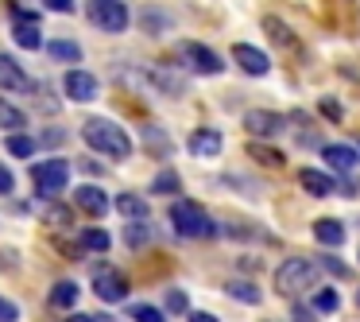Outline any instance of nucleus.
I'll list each match as a JSON object with an SVG mask.
<instances>
[{
	"instance_id": "obj_36",
	"label": "nucleus",
	"mask_w": 360,
	"mask_h": 322,
	"mask_svg": "<svg viewBox=\"0 0 360 322\" xmlns=\"http://www.w3.org/2000/svg\"><path fill=\"white\" fill-rule=\"evenodd\" d=\"M314 264H326L333 275H349V268H345V260H333V256H321V260H314Z\"/></svg>"
},
{
	"instance_id": "obj_3",
	"label": "nucleus",
	"mask_w": 360,
	"mask_h": 322,
	"mask_svg": "<svg viewBox=\"0 0 360 322\" xmlns=\"http://www.w3.org/2000/svg\"><path fill=\"white\" fill-rule=\"evenodd\" d=\"M171 225L182 241H205V237H217V221L202 210L198 202H179L171 210Z\"/></svg>"
},
{
	"instance_id": "obj_8",
	"label": "nucleus",
	"mask_w": 360,
	"mask_h": 322,
	"mask_svg": "<svg viewBox=\"0 0 360 322\" xmlns=\"http://www.w3.org/2000/svg\"><path fill=\"white\" fill-rule=\"evenodd\" d=\"M63 94L70 97V101L86 105V101H94V97H97V78L89 70H70L63 78Z\"/></svg>"
},
{
	"instance_id": "obj_28",
	"label": "nucleus",
	"mask_w": 360,
	"mask_h": 322,
	"mask_svg": "<svg viewBox=\"0 0 360 322\" xmlns=\"http://www.w3.org/2000/svg\"><path fill=\"white\" fill-rule=\"evenodd\" d=\"M124 311L132 314L136 322H167V314L159 311V306H148V303H128Z\"/></svg>"
},
{
	"instance_id": "obj_20",
	"label": "nucleus",
	"mask_w": 360,
	"mask_h": 322,
	"mask_svg": "<svg viewBox=\"0 0 360 322\" xmlns=\"http://www.w3.org/2000/svg\"><path fill=\"white\" fill-rule=\"evenodd\" d=\"M74 303H78V283L58 280L55 287H51V306H55V311H70Z\"/></svg>"
},
{
	"instance_id": "obj_42",
	"label": "nucleus",
	"mask_w": 360,
	"mask_h": 322,
	"mask_svg": "<svg viewBox=\"0 0 360 322\" xmlns=\"http://www.w3.org/2000/svg\"><path fill=\"white\" fill-rule=\"evenodd\" d=\"M78 167H82V171H86V175H94V171H101V163H94V159H82V163H78Z\"/></svg>"
},
{
	"instance_id": "obj_7",
	"label": "nucleus",
	"mask_w": 360,
	"mask_h": 322,
	"mask_svg": "<svg viewBox=\"0 0 360 322\" xmlns=\"http://www.w3.org/2000/svg\"><path fill=\"white\" fill-rule=\"evenodd\" d=\"M179 58H182V66H190L194 74H221V66H225L217 51H210L205 43H194V39L179 47Z\"/></svg>"
},
{
	"instance_id": "obj_27",
	"label": "nucleus",
	"mask_w": 360,
	"mask_h": 322,
	"mask_svg": "<svg viewBox=\"0 0 360 322\" xmlns=\"http://www.w3.org/2000/svg\"><path fill=\"white\" fill-rule=\"evenodd\" d=\"M248 156H252V159H259L264 167H283V151L267 148V144H248Z\"/></svg>"
},
{
	"instance_id": "obj_33",
	"label": "nucleus",
	"mask_w": 360,
	"mask_h": 322,
	"mask_svg": "<svg viewBox=\"0 0 360 322\" xmlns=\"http://www.w3.org/2000/svg\"><path fill=\"white\" fill-rule=\"evenodd\" d=\"M20 318V306L12 299H0V322H16Z\"/></svg>"
},
{
	"instance_id": "obj_29",
	"label": "nucleus",
	"mask_w": 360,
	"mask_h": 322,
	"mask_svg": "<svg viewBox=\"0 0 360 322\" xmlns=\"http://www.w3.org/2000/svg\"><path fill=\"white\" fill-rule=\"evenodd\" d=\"M151 187H155V194H179V175H174V171H159L155 179H151Z\"/></svg>"
},
{
	"instance_id": "obj_32",
	"label": "nucleus",
	"mask_w": 360,
	"mask_h": 322,
	"mask_svg": "<svg viewBox=\"0 0 360 322\" xmlns=\"http://www.w3.org/2000/svg\"><path fill=\"white\" fill-rule=\"evenodd\" d=\"M186 303H190V299L182 295V291H171V295H167V311H171V314H182V311H186Z\"/></svg>"
},
{
	"instance_id": "obj_43",
	"label": "nucleus",
	"mask_w": 360,
	"mask_h": 322,
	"mask_svg": "<svg viewBox=\"0 0 360 322\" xmlns=\"http://www.w3.org/2000/svg\"><path fill=\"white\" fill-rule=\"evenodd\" d=\"M356 299H360V295H356Z\"/></svg>"
},
{
	"instance_id": "obj_40",
	"label": "nucleus",
	"mask_w": 360,
	"mask_h": 322,
	"mask_svg": "<svg viewBox=\"0 0 360 322\" xmlns=\"http://www.w3.org/2000/svg\"><path fill=\"white\" fill-rule=\"evenodd\" d=\"M190 322H221V318H217V314H205V311H194V314H190Z\"/></svg>"
},
{
	"instance_id": "obj_30",
	"label": "nucleus",
	"mask_w": 360,
	"mask_h": 322,
	"mask_svg": "<svg viewBox=\"0 0 360 322\" xmlns=\"http://www.w3.org/2000/svg\"><path fill=\"white\" fill-rule=\"evenodd\" d=\"M337 303H341V299H337V291H318V299H314V311L318 314H333L337 311Z\"/></svg>"
},
{
	"instance_id": "obj_17",
	"label": "nucleus",
	"mask_w": 360,
	"mask_h": 322,
	"mask_svg": "<svg viewBox=\"0 0 360 322\" xmlns=\"http://www.w3.org/2000/svg\"><path fill=\"white\" fill-rule=\"evenodd\" d=\"M264 32L271 35V43H275V47H287V51H298V39H295V32H290V27L283 24L279 16H264Z\"/></svg>"
},
{
	"instance_id": "obj_24",
	"label": "nucleus",
	"mask_w": 360,
	"mask_h": 322,
	"mask_svg": "<svg viewBox=\"0 0 360 322\" xmlns=\"http://www.w3.org/2000/svg\"><path fill=\"white\" fill-rule=\"evenodd\" d=\"M225 291H229L233 299H240V303H259V287H256L252 280H229Z\"/></svg>"
},
{
	"instance_id": "obj_5",
	"label": "nucleus",
	"mask_w": 360,
	"mask_h": 322,
	"mask_svg": "<svg viewBox=\"0 0 360 322\" xmlns=\"http://www.w3.org/2000/svg\"><path fill=\"white\" fill-rule=\"evenodd\" d=\"M86 16H89V24H94V27H101V32L117 35V32H124V27H128L132 12H128L124 0H89Z\"/></svg>"
},
{
	"instance_id": "obj_12",
	"label": "nucleus",
	"mask_w": 360,
	"mask_h": 322,
	"mask_svg": "<svg viewBox=\"0 0 360 322\" xmlns=\"http://www.w3.org/2000/svg\"><path fill=\"white\" fill-rule=\"evenodd\" d=\"M279 128H283V117L271 113V109H252L248 117H244V132L259 136V140H264V136H275Z\"/></svg>"
},
{
	"instance_id": "obj_2",
	"label": "nucleus",
	"mask_w": 360,
	"mask_h": 322,
	"mask_svg": "<svg viewBox=\"0 0 360 322\" xmlns=\"http://www.w3.org/2000/svg\"><path fill=\"white\" fill-rule=\"evenodd\" d=\"M318 264H314L310 256H287L279 268H275V291H279L283 299H298L306 295V291L318 283Z\"/></svg>"
},
{
	"instance_id": "obj_38",
	"label": "nucleus",
	"mask_w": 360,
	"mask_h": 322,
	"mask_svg": "<svg viewBox=\"0 0 360 322\" xmlns=\"http://www.w3.org/2000/svg\"><path fill=\"white\" fill-rule=\"evenodd\" d=\"M143 20H148V32H151V35H155V32H163V27H167V24H163V16H155L151 8L143 12Z\"/></svg>"
},
{
	"instance_id": "obj_18",
	"label": "nucleus",
	"mask_w": 360,
	"mask_h": 322,
	"mask_svg": "<svg viewBox=\"0 0 360 322\" xmlns=\"http://www.w3.org/2000/svg\"><path fill=\"white\" fill-rule=\"evenodd\" d=\"M298 179H302V190H306V194H314V198H326V194H333V190H337V182L329 179V175L310 171V167H306V171L298 175Z\"/></svg>"
},
{
	"instance_id": "obj_35",
	"label": "nucleus",
	"mask_w": 360,
	"mask_h": 322,
	"mask_svg": "<svg viewBox=\"0 0 360 322\" xmlns=\"http://www.w3.org/2000/svg\"><path fill=\"white\" fill-rule=\"evenodd\" d=\"M12 190H16V175L8 167H0V194H12Z\"/></svg>"
},
{
	"instance_id": "obj_11",
	"label": "nucleus",
	"mask_w": 360,
	"mask_h": 322,
	"mask_svg": "<svg viewBox=\"0 0 360 322\" xmlns=\"http://www.w3.org/2000/svg\"><path fill=\"white\" fill-rule=\"evenodd\" d=\"M74 206H78V210H86V213H94V218H105L112 202H109V194H105L101 187H94V182H89V187L74 190Z\"/></svg>"
},
{
	"instance_id": "obj_4",
	"label": "nucleus",
	"mask_w": 360,
	"mask_h": 322,
	"mask_svg": "<svg viewBox=\"0 0 360 322\" xmlns=\"http://www.w3.org/2000/svg\"><path fill=\"white\" fill-rule=\"evenodd\" d=\"M66 182H70V163H66V159H43V163L32 167V187H35V194H43V198L63 194Z\"/></svg>"
},
{
	"instance_id": "obj_21",
	"label": "nucleus",
	"mask_w": 360,
	"mask_h": 322,
	"mask_svg": "<svg viewBox=\"0 0 360 322\" xmlns=\"http://www.w3.org/2000/svg\"><path fill=\"white\" fill-rule=\"evenodd\" d=\"M47 55L55 58V63H78L82 58V47L74 39H51L47 43Z\"/></svg>"
},
{
	"instance_id": "obj_25",
	"label": "nucleus",
	"mask_w": 360,
	"mask_h": 322,
	"mask_svg": "<svg viewBox=\"0 0 360 322\" xmlns=\"http://www.w3.org/2000/svg\"><path fill=\"white\" fill-rule=\"evenodd\" d=\"M151 82H155L159 94H167V97H179L182 94V78H174L171 70H151Z\"/></svg>"
},
{
	"instance_id": "obj_16",
	"label": "nucleus",
	"mask_w": 360,
	"mask_h": 322,
	"mask_svg": "<svg viewBox=\"0 0 360 322\" xmlns=\"http://www.w3.org/2000/svg\"><path fill=\"white\" fill-rule=\"evenodd\" d=\"M314 237H318L326 249H337V244H345V225L337 218H318L314 221Z\"/></svg>"
},
{
	"instance_id": "obj_41",
	"label": "nucleus",
	"mask_w": 360,
	"mask_h": 322,
	"mask_svg": "<svg viewBox=\"0 0 360 322\" xmlns=\"http://www.w3.org/2000/svg\"><path fill=\"white\" fill-rule=\"evenodd\" d=\"M66 322H105V318H97V314H70Z\"/></svg>"
},
{
	"instance_id": "obj_1",
	"label": "nucleus",
	"mask_w": 360,
	"mask_h": 322,
	"mask_svg": "<svg viewBox=\"0 0 360 322\" xmlns=\"http://www.w3.org/2000/svg\"><path fill=\"white\" fill-rule=\"evenodd\" d=\"M82 140H86L97 156H109V159H128V151H132V136L109 117H89L86 125H82Z\"/></svg>"
},
{
	"instance_id": "obj_14",
	"label": "nucleus",
	"mask_w": 360,
	"mask_h": 322,
	"mask_svg": "<svg viewBox=\"0 0 360 322\" xmlns=\"http://www.w3.org/2000/svg\"><path fill=\"white\" fill-rule=\"evenodd\" d=\"M321 156H326V163L333 167V171H352L356 167V148H349V144H321Z\"/></svg>"
},
{
	"instance_id": "obj_9",
	"label": "nucleus",
	"mask_w": 360,
	"mask_h": 322,
	"mask_svg": "<svg viewBox=\"0 0 360 322\" xmlns=\"http://www.w3.org/2000/svg\"><path fill=\"white\" fill-rule=\"evenodd\" d=\"M0 89H8V94H32V78H27L24 66L12 55H0Z\"/></svg>"
},
{
	"instance_id": "obj_31",
	"label": "nucleus",
	"mask_w": 360,
	"mask_h": 322,
	"mask_svg": "<svg viewBox=\"0 0 360 322\" xmlns=\"http://www.w3.org/2000/svg\"><path fill=\"white\" fill-rule=\"evenodd\" d=\"M124 241H128V249H143V244H148V229H143V225H128L124 229Z\"/></svg>"
},
{
	"instance_id": "obj_26",
	"label": "nucleus",
	"mask_w": 360,
	"mask_h": 322,
	"mask_svg": "<svg viewBox=\"0 0 360 322\" xmlns=\"http://www.w3.org/2000/svg\"><path fill=\"white\" fill-rule=\"evenodd\" d=\"M35 148H39V144H35L32 136H24V132H12V136H8V151H12L16 159H32Z\"/></svg>"
},
{
	"instance_id": "obj_23",
	"label": "nucleus",
	"mask_w": 360,
	"mask_h": 322,
	"mask_svg": "<svg viewBox=\"0 0 360 322\" xmlns=\"http://www.w3.org/2000/svg\"><path fill=\"white\" fill-rule=\"evenodd\" d=\"M78 241H82V244H78L82 252H109V249H112V237L105 233V229H86Z\"/></svg>"
},
{
	"instance_id": "obj_34",
	"label": "nucleus",
	"mask_w": 360,
	"mask_h": 322,
	"mask_svg": "<svg viewBox=\"0 0 360 322\" xmlns=\"http://www.w3.org/2000/svg\"><path fill=\"white\" fill-rule=\"evenodd\" d=\"M321 113H326V120H341V105L333 101V97H321V105H318Z\"/></svg>"
},
{
	"instance_id": "obj_37",
	"label": "nucleus",
	"mask_w": 360,
	"mask_h": 322,
	"mask_svg": "<svg viewBox=\"0 0 360 322\" xmlns=\"http://www.w3.org/2000/svg\"><path fill=\"white\" fill-rule=\"evenodd\" d=\"M43 4H47L51 12H63V16H70V12H74V0H43Z\"/></svg>"
},
{
	"instance_id": "obj_15",
	"label": "nucleus",
	"mask_w": 360,
	"mask_h": 322,
	"mask_svg": "<svg viewBox=\"0 0 360 322\" xmlns=\"http://www.w3.org/2000/svg\"><path fill=\"white\" fill-rule=\"evenodd\" d=\"M186 148L194 151V156L210 159V156H217V151H221V132H217V128H198V132L190 136Z\"/></svg>"
},
{
	"instance_id": "obj_10",
	"label": "nucleus",
	"mask_w": 360,
	"mask_h": 322,
	"mask_svg": "<svg viewBox=\"0 0 360 322\" xmlns=\"http://www.w3.org/2000/svg\"><path fill=\"white\" fill-rule=\"evenodd\" d=\"M233 58H236V66H240L244 74H252V78H264V74L271 70V58H267L259 47H248V43H236Z\"/></svg>"
},
{
	"instance_id": "obj_13",
	"label": "nucleus",
	"mask_w": 360,
	"mask_h": 322,
	"mask_svg": "<svg viewBox=\"0 0 360 322\" xmlns=\"http://www.w3.org/2000/svg\"><path fill=\"white\" fill-rule=\"evenodd\" d=\"M12 39H16L24 51L43 47V35H39V16H24V12H20V16H16V24H12Z\"/></svg>"
},
{
	"instance_id": "obj_6",
	"label": "nucleus",
	"mask_w": 360,
	"mask_h": 322,
	"mask_svg": "<svg viewBox=\"0 0 360 322\" xmlns=\"http://www.w3.org/2000/svg\"><path fill=\"white\" fill-rule=\"evenodd\" d=\"M94 295L101 299V303H124V295H128V275L117 272V268H109V264L94 268Z\"/></svg>"
},
{
	"instance_id": "obj_19",
	"label": "nucleus",
	"mask_w": 360,
	"mask_h": 322,
	"mask_svg": "<svg viewBox=\"0 0 360 322\" xmlns=\"http://www.w3.org/2000/svg\"><path fill=\"white\" fill-rule=\"evenodd\" d=\"M117 213L124 221H148V202L140 194H120L117 198Z\"/></svg>"
},
{
	"instance_id": "obj_22",
	"label": "nucleus",
	"mask_w": 360,
	"mask_h": 322,
	"mask_svg": "<svg viewBox=\"0 0 360 322\" xmlns=\"http://www.w3.org/2000/svg\"><path fill=\"white\" fill-rule=\"evenodd\" d=\"M24 125H27L24 113H20L12 101H4V97H0V128H4V132H24Z\"/></svg>"
},
{
	"instance_id": "obj_39",
	"label": "nucleus",
	"mask_w": 360,
	"mask_h": 322,
	"mask_svg": "<svg viewBox=\"0 0 360 322\" xmlns=\"http://www.w3.org/2000/svg\"><path fill=\"white\" fill-rule=\"evenodd\" d=\"M295 322H318V318H314V311H306V306H295Z\"/></svg>"
}]
</instances>
